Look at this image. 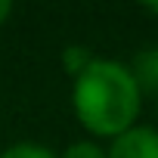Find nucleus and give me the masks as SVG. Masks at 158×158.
Masks as SVG:
<instances>
[{"label": "nucleus", "instance_id": "f257e3e1", "mask_svg": "<svg viewBox=\"0 0 158 158\" xmlns=\"http://www.w3.org/2000/svg\"><path fill=\"white\" fill-rule=\"evenodd\" d=\"M71 109L90 139H115L139 124L143 93L118 59H93L71 81Z\"/></svg>", "mask_w": 158, "mask_h": 158}, {"label": "nucleus", "instance_id": "f03ea898", "mask_svg": "<svg viewBox=\"0 0 158 158\" xmlns=\"http://www.w3.org/2000/svg\"><path fill=\"white\" fill-rule=\"evenodd\" d=\"M106 158H158V127L133 124L121 136L109 139Z\"/></svg>", "mask_w": 158, "mask_h": 158}, {"label": "nucleus", "instance_id": "7ed1b4c3", "mask_svg": "<svg viewBox=\"0 0 158 158\" xmlns=\"http://www.w3.org/2000/svg\"><path fill=\"white\" fill-rule=\"evenodd\" d=\"M130 74H133V81L139 87V93H152L158 99V47H146L133 56V62L127 65Z\"/></svg>", "mask_w": 158, "mask_h": 158}, {"label": "nucleus", "instance_id": "20e7f679", "mask_svg": "<svg viewBox=\"0 0 158 158\" xmlns=\"http://www.w3.org/2000/svg\"><path fill=\"white\" fill-rule=\"evenodd\" d=\"M0 158H59V152H53V149L44 146V143L22 139V143H13V146H6V149H0Z\"/></svg>", "mask_w": 158, "mask_h": 158}, {"label": "nucleus", "instance_id": "39448f33", "mask_svg": "<svg viewBox=\"0 0 158 158\" xmlns=\"http://www.w3.org/2000/svg\"><path fill=\"white\" fill-rule=\"evenodd\" d=\"M93 59H96V56H93L87 47H81V44H71V47H65V50H62V68L71 74V81H74V77L81 74Z\"/></svg>", "mask_w": 158, "mask_h": 158}, {"label": "nucleus", "instance_id": "423d86ee", "mask_svg": "<svg viewBox=\"0 0 158 158\" xmlns=\"http://www.w3.org/2000/svg\"><path fill=\"white\" fill-rule=\"evenodd\" d=\"M59 158H106V146L99 139H74L65 146V152H59Z\"/></svg>", "mask_w": 158, "mask_h": 158}, {"label": "nucleus", "instance_id": "0eeeda50", "mask_svg": "<svg viewBox=\"0 0 158 158\" xmlns=\"http://www.w3.org/2000/svg\"><path fill=\"white\" fill-rule=\"evenodd\" d=\"M10 16H13V3L10 0H0V25H6Z\"/></svg>", "mask_w": 158, "mask_h": 158}, {"label": "nucleus", "instance_id": "6e6552de", "mask_svg": "<svg viewBox=\"0 0 158 158\" xmlns=\"http://www.w3.org/2000/svg\"><path fill=\"white\" fill-rule=\"evenodd\" d=\"M146 13H152V16H158V3H146Z\"/></svg>", "mask_w": 158, "mask_h": 158}, {"label": "nucleus", "instance_id": "1a4fd4ad", "mask_svg": "<svg viewBox=\"0 0 158 158\" xmlns=\"http://www.w3.org/2000/svg\"><path fill=\"white\" fill-rule=\"evenodd\" d=\"M155 115H158V106H155Z\"/></svg>", "mask_w": 158, "mask_h": 158}]
</instances>
